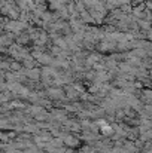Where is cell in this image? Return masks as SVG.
Masks as SVG:
<instances>
[{
	"label": "cell",
	"mask_w": 152,
	"mask_h": 153,
	"mask_svg": "<svg viewBox=\"0 0 152 153\" xmlns=\"http://www.w3.org/2000/svg\"><path fill=\"white\" fill-rule=\"evenodd\" d=\"M4 3H6V0H0V9L4 6Z\"/></svg>",
	"instance_id": "obj_8"
},
{
	"label": "cell",
	"mask_w": 152,
	"mask_h": 153,
	"mask_svg": "<svg viewBox=\"0 0 152 153\" xmlns=\"http://www.w3.org/2000/svg\"><path fill=\"white\" fill-rule=\"evenodd\" d=\"M31 40H30V37H28V34L24 31V33H21V34H18V36H15V45H18V46H22V45H28Z\"/></svg>",
	"instance_id": "obj_3"
},
{
	"label": "cell",
	"mask_w": 152,
	"mask_h": 153,
	"mask_svg": "<svg viewBox=\"0 0 152 153\" xmlns=\"http://www.w3.org/2000/svg\"><path fill=\"white\" fill-rule=\"evenodd\" d=\"M137 28H139L140 31H143V33L151 31V22H148V21H145V19H137Z\"/></svg>",
	"instance_id": "obj_4"
},
{
	"label": "cell",
	"mask_w": 152,
	"mask_h": 153,
	"mask_svg": "<svg viewBox=\"0 0 152 153\" xmlns=\"http://www.w3.org/2000/svg\"><path fill=\"white\" fill-rule=\"evenodd\" d=\"M37 59H39L42 64H51V62H52V58H51L49 55H45L43 52H42V53L37 56Z\"/></svg>",
	"instance_id": "obj_5"
},
{
	"label": "cell",
	"mask_w": 152,
	"mask_h": 153,
	"mask_svg": "<svg viewBox=\"0 0 152 153\" xmlns=\"http://www.w3.org/2000/svg\"><path fill=\"white\" fill-rule=\"evenodd\" d=\"M51 51H52V53H54V55H60L61 49H60V48H57V46H52V48H51Z\"/></svg>",
	"instance_id": "obj_6"
},
{
	"label": "cell",
	"mask_w": 152,
	"mask_h": 153,
	"mask_svg": "<svg viewBox=\"0 0 152 153\" xmlns=\"http://www.w3.org/2000/svg\"><path fill=\"white\" fill-rule=\"evenodd\" d=\"M36 4H46V0H33Z\"/></svg>",
	"instance_id": "obj_7"
},
{
	"label": "cell",
	"mask_w": 152,
	"mask_h": 153,
	"mask_svg": "<svg viewBox=\"0 0 152 153\" xmlns=\"http://www.w3.org/2000/svg\"><path fill=\"white\" fill-rule=\"evenodd\" d=\"M13 43H15V34L7 33V31H4V33L0 34V46H1V48L10 46V45H13Z\"/></svg>",
	"instance_id": "obj_2"
},
{
	"label": "cell",
	"mask_w": 152,
	"mask_h": 153,
	"mask_svg": "<svg viewBox=\"0 0 152 153\" xmlns=\"http://www.w3.org/2000/svg\"><path fill=\"white\" fill-rule=\"evenodd\" d=\"M28 27H30V25H28L27 22H22V21H19V19H7L6 24H4V27H3V30H6L7 33H12V34L18 36V34L24 33Z\"/></svg>",
	"instance_id": "obj_1"
},
{
	"label": "cell",
	"mask_w": 152,
	"mask_h": 153,
	"mask_svg": "<svg viewBox=\"0 0 152 153\" xmlns=\"http://www.w3.org/2000/svg\"><path fill=\"white\" fill-rule=\"evenodd\" d=\"M25 65H27V67H31L33 64H31V61H25Z\"/></svg>",
	"instance_id": "obj_9"
}]
</instances>
